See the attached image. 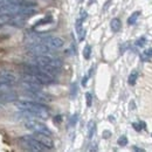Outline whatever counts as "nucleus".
<instances>
[{
	"mask_svg": "<svg viewBox=\"0 0 152 152\" xmlns=\"http://www.w3.org/2000/svg\"><path fill=\"white\" fill-rule=\"evenodd\" d=\"M15 107L19 110H28V111H32V113L37 114L40 119H46V118L49 117L48 107L45 103L37 102V101H33V99H29V98L17 101Z\"/></svg>",
	"mask_w": 152,
	"mask_h": 152,
	"instance_id": "1",
	"label": "nucleus"
},
{
	"mask_svg": "<svg viewBox=\"0 0 152 152\" xmlns=\"http://www.w3.org/2000/svg\"><path fill=\"white\" fill-rule=\"evenodd\" d=\"M19 143L27 150L31 151H47L49 150L47 146H45L35 136L32 134H26V136H21L19 137Z\"/></svg>",
	"mask_w": 152,
	"mask_h": 152,
	"instance_id": "2",
	"label": "nucleus"
},
{
	"mask_svg": "<svg viewBox=\"0 0 152 152\" xmlns=\"http://www.w3.org/2000/svg\"><path fill=\"white\" fill-rule=\"evenodd\" d=\"M26 50L29 55H54V49L48 47L47 45L39 42V41H31L26 46Z\"/></svg>",
	"mask_w": 152,
	"mask_h": 152,
	"instance_id": "3",
	"label": "nucleus"
},
{
	"mask_svg": "<svg viewBox=\"0 0 152 152\" xmlns=\"http://www.w3.org/2000/svg\"><path fill=\"white\" fill-rule=\"evenodd\" d=\"M33 57V62H37L43 66H49V67H54L57 69H61L63 62L61 61V58L56 57L55 55H35Z\"/></svg>",
	"mask_w": 152,
	"mask_h": 152,
	"instance_id": "4",
	"label": "nucleus"
},
{
	"mask_svg": "<svg viewBox=\"0 0 152 152\" xmlns=\"http://www.w3.org/2000/svg\"><path fill=\"white\" fill-rule=\"evenodd\" d=\"M23 96L29 99L41 102V103H47L52 101V96L42 91L40 88L39 89H23Z\"/></svg>",
	"mask_w": 152,
	"mask_h": 152,
	"instance_id": "5",
	"label": "nucleus"
},
{
	"mask_svg": "<svg viewBox=\"0 0 152 152\" xmlns=\"http://www.w3.org/2000/svg\"><path fill=\"white\" fill-rule=\"evenodd\" d=\"M25 128L29 131L34 133H43V134H48V136H52V131L49 130V128L39 122L38 119H28L25 122Z\"/></svg>",
	"mask_w": 152,
	"mask_h": 152,
	"instance_id": "6",
	"label": "nucleus"
},
{
	"mask_svg": "<svg viewBox=\"0 0 152 152\" xmlns=\"http://www.w3.org/2000/svg\"><path fill=\"white\" fill-rule=\"evenodd\" d=\"M18 101V95L13 90H0V104H7Z\"/></svg>",
	"mask_w": 152,
	"mask_h": 152,
	"instance_id": "7",
	"label": "nucleus"
},
{
	"mask_svg": "<svg viewBox=\"0 0 152 152\" xmlns=\"http://www.w3.org/2000/svg\"><path fill=\"white\" fill-rule=\"evenodd\" d=\"M15 84H17L15 82H12L10 80L0 77V90H11Z\"/></svg>",
	"mask_w": 152,
	"mask_h": 152,
	"instance_id": "8",
	"label": "nucleus"
},
{
	"mask_svg": "<svg viewBox=\"0 0 152 152\" xmlns=\"http://www.w3.org/2000/svg\"><path fill=\"white\" fill-rule=\"evenodd\" d=\"M0 77H4V78H6V80H10V81L17 83V76L14 75L12 72H8V70H1V72H0Z\"/></svg>",
	"mask_w": 152,
	"mask_h": 152,
	"instance_id": "9",
	"label": "nucleus"
},
{
	"mask_svg": "<svg viewBox=\"0 0 152 152\" xmlns=\"http://www.w3.org/2000/svg\"><path fill=\"white\" fill-rule=\"evenodd\" d=\"M110 27H111V29L114 31V32H118L119 29H121V27H122V23H121V20L119 19H113L111 20V23H110Z\"/></svg>",
	"mask_w": 152,
	"mask_h": 152,
	"instance_id": "10",
	"label": "nucleus"
},
{
	"mask_svg": "<svg viewBox=\"0 0 152 152\" xmlns=\"http://www.w3.org/2000/svg\"><path fill=\"white\" fill-rule=\"evenodd\" d=\"M52 21H53L52 15H46L43 19L39 20L38 22L35 23V27H38V26H42V25H47V23H50Z\"/></svg>",
	"mask_w": 152,
	"mask_h": 152,
	"instance_id": "11",
	"label": "nucleus"
},
{
	"mask_svg": "<svg viewBox=\"0 0 152 152\" xmlns=\"http://www.w3.org/2000/svg\"><path fill=\"white\" fill-rule=\"evenodd\" d=\"M137 78H138V72H137V70H132L131 74L129 75V78H128L129 84H130V86H133V84L136 83Z\"/></svg>",
	"mask_w": 152,
	"mask_h": 152,
	"instance_id": "12",
	"label": "nucleus"
},
{
	"mask_svg": "<svg viewBox=\"0 0 152 152\" xmlns=\"http://www.w3.org/2000/svg\"><path fill=\"white\" fill-rule=\"evenodd\" d=\"M83 56H84L86 60H89L90 56H91V47L89 45H87L84 47V49H83Z\"/></svg>",
	"mask_w": 152,
	"mask_h": 152,
	"instance_id": "13",
	"label": "nucleus"
},
{
	"mask_svg": "<svg viewBox=\"0 0 152 152\" xmlns=\"http://www.w3.org/2000/svg\"><path fill=\"white\" fill-rule=\"evenodd\" d=\"M94 132H95V123L94 122H89V124H88V137L93 138Z\"/></svg>",
	"mask_w": 152,
	"mask_h": 152,
	"instance_id": "14",
	"label": "nucleus"
},
{
	"mask_svg": "<svg viewBox=\"0 0 152 152\" xmlns=\"http://www.w3.org/2000/svg\"><path fill=\"white\" fill-rule=\"evenodd\" d=\"M139 14H140V12H134V13H132V14L130 15V18L128 19V23H129V25L136 23V21H137V19H138Z\"/></svg>",
	"mask_w": 152,
	"mask_h": 152,
	"instance_id": "15",
	"label": "nucleus"
},
{
	"mask_svg": "<svg viewBox=\"0 0 152 152\" xmlns=\"http://www.w3.org/2000/svg\"><path fill=\"white\" fill-rule=\"evenodd\" d=\"M117 143H118V145H119V146H125V145L128 144V138H126L125 136H122V137H119V138H118Z\"/></svg>",
	"mask_w": 152,
	"mask_h": 152,
	"instance_id": "16",
	"label": "nucleus"
},
{
	"mask_svg": "<svg viewBox=\"0 0 152 152\" xmlns=\"http://www.w3.org/2000/svg\"><path fill=\"white\" fill-rule=\"evenodd\" d=\"M132 126L134 128V130L140 131L143 128H145V123H144V122H140V123H133Z\"/></svg>",
	"mask_w": 152,
	"mask_h": 152,
	"instance_id": "17",
	"label": "nucleus"
},
{
	"mask_svg": "<svg viewBox=\"0 0 152 152\" xmlns=\"http://www.w3.org/2000/svg\"><path fill=\"white\" fill-rule=\"evenodd\" d=\"M86 98H87V105L88 107H91V103H93V96L90 93H87L86 94Z\"/></svg>",
	"mask_w": 152,
	"mask_h": 152,
	"instance_id": "18",
	"label": "nucleus"
},
{
	"mask_svg": "<svg viewBox=\"0 0 152 152\" xmlns=\"http://www.w3.org/2000/svg\"><path fill=\"white\" fill-rule=\"evenodd\" d=\"M145 42H146V39H145V38H140L139 40H137L136 45H137L138 47H143V46L145 45Z\"/></svg>",
	"mask_w": 152,
	"mask_h": 152,
	"instance_id": "19",
	"label": "nucleus"
},
{
	"mask_svg": "<svg viewBox=\"0 0 152 152\" xmlns=\"http://www.w3.org/2000/svg\"><path fill=\"white\" fill-rule=\"evenodd\" d=\"M76 121H77V114H75L72 117V119H70V125H74L76 123Z\"/></svg>",
	"mask_w": 152,
	"mask_h": 152,
	"instance_id": "20",
	"label": "nucleus"
},
{
	"mask_svg": "<svg viewBox=\"0 0 152 152\" xmlns=\"http://www.w3.org/2000/svg\"><path fill=\"white\" fill-rule=\"evenodd\" d=\"M110 136H111V132H110V131H104V132H103V137H104V138H109Z\"/></svg>",
	"mask_w": 152,
	"mask_h": 152,
	"instance_id": "21",
	"label": "nucleus"
},
{
	"mask_svg": "<svg viewBox=\"0 0 152 152\" xmlns=\"http://www.w3.org/2000/svg\"><path fill=\"white\" fill-rule=\"evenodd\" d=\"M76 94V84H73V88H72V96L75 97Z\"/></svg>",
	"mask_w": 152,
	"mask_h": 152,
	"instance_id": "22",
	"label": "nucleus"
},
{
	"mask_svg": "<svg viewBox=\"0 0 152 152\" xmlns=\"http://www.w3.org/2000/svg\"><path fill=\"white\" fill-rule=\"evenodd\" d=\"M145 54H146L148 56H152V48H150V49H148V50L145 52Z\"/></svg>",
	"mask_w": 152,
	"mask_h": 152,
	"instance_id": "23",
	"label": "nucleus"
},
{
	"mask_svg": "<svg viewBox=\"0 0 152 152\" xmlns=\"http://www.w3.org/2000/svg\"><path fill=\"white\" fill-rule=\"evenodd\" d=\"M54 122H55V123L61 122V116H56V117H55V119H54Z\"/></svg>",
	"mask_w": 152,
	"mask_h": 152,
	"instance_id": "24",
	"label": "nucleus"
},
{
	"mask_svg": "<svg viewBox=\"0 0 152 152\" xmlns=\"http://www.w3.org/2000/svg\"><path fill=\"white\" fill-rule=\"evenodd\" d=\"M1 27H2V25H1V22H0V28H1Z\"/></svg>",
	"mask_w": 152,
	"mask_h": 152,
	"instance_id": "25",
	"label": "nucleus"
},
{
	"mask_svg": "<svg viewBox=\"0 0 152 152\" xmlns=\"http://www.w3.org/2000/svg\"><path fill=\"white\" fill-rule=\"evenodd\" d=\"M1 107H2V104H0V110H1Z\"/></svg>",
	"mask_w": 152,
	"mask_h": 152,
	"instance_id": "26",
	"label": "nucleus"
},
{
	"mask_svg": "<svg viewBox=\"0 0 152 152\" xmlns=\"http://www.w3.org/2000/svg\"><path fill=\"white\" fill-rule=\"evenodd\" d=\"M0 4H1V2H0Z\"/></svg>",
	"mask_w": 152,
	"mask_h": 152,
	"instance_id": "27",
	"label": "nucleus"
}]
</instances>
